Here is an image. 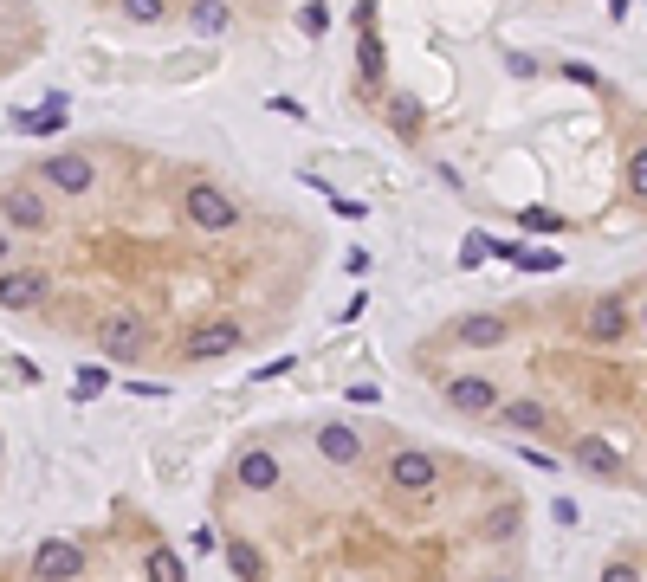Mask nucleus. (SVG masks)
<instances>
[{
    "mask_svg": "<svg viewBox=\"0 0 647 582\" xmlns=\"http://www.w3.org/2000/svg\"><path fill=\"white\" fill-rule=\"evenodd\" d=\"M311 285V233L214 169L65 143L0 175V311L104 369H214L266 350Z\"/></svg>",
    "mask_w": 647,
    "mask_h": 582,
    "instance_id": "f257e3e1",
    "label": "nucleus"
},
{
    "mask_svg": "<svg viewBox=\"0 0 647 582\" xmlns=\"http://www.w3.org/2000/svg\"><path fill=\"white\" fill-rule=\"evenodd\" d=\"M602 582H641V570H635V563H622V557H615V563H602Z\"/></svg>",
    "mask_w": 647,
    "mask_h": 582,
    "instance_id": "423d86ee",
    "label": "nucleus"
},
{
    "mask_svg": "<svg viewBox=\"0 0 647 582\" xmlns=\"http://www.w3.org/2000/svg\"><path fill=\"white\" fill-rule=\"evenodd\" d=\"M26 52H33V26H26V13L13 7V0H0V72L20 65Z\"/></svg>",
    "mask_w": 647,
    "mask_h": 582,
    "instance_id": "20e7f679",
    "label": "nucleus"
},
{
    "mask_svg": "<svg viewBox=\"0 0 647 582\" xmlns=\"http://www.w3.org/2000/svg\"><path fill=\"white\" fill-rule=\"evenodd\" d=\"M110 7H117L130 26H162V20L182 13L195 33L214 39V33H227V26H233V7H240V0H110Z\"/></svg>",
    "mask_w": 647,
    "mask_h": 582,
    "instance_id": "7ed1b4c3",
    "label": "nucleus"
},
{
    "mask_svg": "<svg viewBox=\"0 0 647 582\" xmlns=\"http://www.w3.org/2000/svg\"><path fill=\"white\" fill-rule=\"evenodd\" d=\"M0 466H7V434H0Z\"/></svg>",
    "mask_w": 647,
    "mask_h": 582,
    "instance_id": "0eeeda50",
    "label": "nucleus"
},
{
    "mask_svg": "<svg viewBox=\"0 0 647 582\" xmlns=\"http://www.w3.org/2000/svg\"><path fill=\"white\" fill-rule=\"evenodd\" d=\"M628 188L647 194V149H635V156H628Z\"/></svg>",
    "mask_w": 647,
    "mask_h": 582,
    "instance_id": "39448f33",
    "label": "nucleus"
},
{
    "mask_svg": "<svg viewBox=\"0 0 647 582\" xmlns=\"http://www.w3.org/2000/svg\"><path fill=\"white\" fill-rule=\"evenodd\" d=\"M0 582H188V563L162 531L117 511L91 537H46L26 557L0 563Z\"/></svg>",
    "mask_w": 647,
    "mask_h": 582,
    "instance_id": "f03ea898",
    "label": "nucleus"
}]
</instances>
